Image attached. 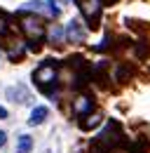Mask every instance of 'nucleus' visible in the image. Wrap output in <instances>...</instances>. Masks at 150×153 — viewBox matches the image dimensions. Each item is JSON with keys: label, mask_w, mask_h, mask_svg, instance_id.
<instances>
[{"label": "nucleus", "mask_w": 150, "mask_h": 153, "mask_svg": "<svg viewBox=\"0 0 150 153\" xmlns=\"http://www.w3.org/2000/svg\"><path fill=\"white\" fill-rule=\"evenodd\" d=\"M61 38H63V28L56 26L54 31H52V42H54V45H61Z\"/></svg>", "instance_id": "nucleus-12"}, {"label": "nucleus", "mask_w": 150, "mask_h": 153, "mask_svg": "<svg viewBox=\"0 0 150 153\" xmlns=\"http://www.w3.org/2000/svg\"><path fill=\"white\" fill-rule=\"evenodd\" d=\"M110 153H134V151H129V149H120V146H115V149H110Z\"/></svg>", "instance_id": "nucleus-16"}, {"label": "nucleus", "mask_w": 150, "mask_h": 153, "mask_svg": "<svg viewBox=\"0 0 150 153\" xmlns=\"http://www.w3.org/2000/svg\"><path fill=\"white\" fill-rule=\"evenodd\" d=\"M115 76H117V80H122V82H124V80H129V78H131V68H129V66H120Z\"/></svg>", "instance_id": "nucleus-11"}, {"label": "nucleus", "mask_w": 150, "mask_h": 153, "mask_svg": "<svg viewBox=\"0 0 150 153\" xmlns=\"http://www.w3.org/2000/svg\"><path fill=\"white\" fill-rule=\"evenodd\" d=\"M82 17L87 19L89 28H96L101 21V10H103V0H77Z\"/></svg>", "instance_id": "nucleus-3"}, {"label": "nucleus", "mask_w": 150, "mask_h": 153, "mask_svg": "<svg viewBox=\"0 0 150 153\" xmlns=\"http://www.w3.org/2000/svg\"><path fill=\"white\" fill-rule=\"evenodd\" d=\"M49 115V111H47V106H35L33 111H31V118H28V125H42L45 123V118Z\"/></svg>", "instance_id": "nucleus-7"}, {"label": "nucleus", "mask_w": 150, "mask_h": 153, "mask_svg": "<svg viewBox=\"0 0 150 153\" xmlns=\"http://www.w3.org/2000/svg\"><path fill=\"white\" fill-rule=\"evenodd\" d=\"M92 111H94V99L89 94H80L73 101V113L77 118H85V115H89Z\"/></svg>", "instance_id": "nucleus-4"}, {"label": "nucleus", "mask_w": 150, "mask_h": 153, "mask_svg": "<svg viewBox=\"0 0 150 153\" xmlns=\"http://www.w3.org/2000/svg\"><path fill=\"white\" fill-rule=\"evenodd\" d=\"M108 45H110V36H106V38H103V42H101V45H96L94 50H99V52H101V50H106Z\"/></svg>", "instance_id": "nucleus-15"}, {"label": "nucleus", "mask_w": 150, "mask_h": 153, "mask_svg": "<svg viewBox=\"0 0 150 153\" xmlns=\"http://www.w3.org/2000/svg\"><path fill=\"white\" fill-rule=\"evenodd\" d=\"M68 2H71V0H49V7L59 12V5H68Z\"/></svg>", "instance_id": "nucleus-14"}, {"label": "nucleus", "mask_w": 150, "mask_h": 153, "mask_svg": "<svg viewBox=\"0 0 150 153\" xmlns=\"http://www.w3.org/2000/svg\"><path fill=\"white\" fill-rule=\"evenodd\" d=\"M5 141H7V132H0V146H5Z\"/></svg>", "instance_id": "nucleus-17"}, {"label": "nucleus", "mask_w": 150, "mask_h": 153, "mask_svg": "<svg viewBox=\"0 0 150 153\" xmlns=\"http://www.w3.org/2000/svg\"><path fill=\"white\" fill-rule=\"evenodd\" d=\"M101 120H103L101 113H89V115H85V120H80V127L82 130H94L96 125H101Z\"/></svg>", "instance_id": "nucleus-8"}, {"label": "nucleus", "mask_w": 150, "mask_h": 153, "mask_svg": "<svg viewBox=\"0 0 150 153\" xmlns=\"http://www.w3.org/2000/svg\"><path fill=\"white\" fill-rule=\"evenodd\" d=\"M19 19H21V31L33 40V42H40L47 33V26H45V19L40 14H31V12H19Z\"/></svg>", "instance_id": "nucleus-2"}, {"label": "nucleus", "mask_w": 150, "mask_h": 153, "mask_svg": "<svg viewBox=\"0 0 150 153\" xmlns=\"http://www.w3.org/2000/svg\"><path fill=\"white\" fill-rule=\"evenodd\" d=\"M66 38H68V42H75V45H80V42H85V38H87V33H85V28H82V24L77 19L68 21V26H66Z\"/></svg>", "instance_id": "nucleus-5"}, {"label": "nucleus", "mask_w": 150, "mask_h": 153, "mask_svg": "<svg viewBox=\"0 0 150 153\" xmlns=\"http://www.w3.org/2000/svg\"><path fill=\"white\" fill-rule=\"evenodd\" d=\"M0 120H7V108L0 106Z\"/></svg>", "instance_id": "nucleus-18"}, {"label": "nucleus", "mask_w": 150, "mask_h": 153, "mask_svg": "<svg viewBox=\"0 0 150 153\" xmlns=\"http://www.w3.org/2000/svg\"><path fill=\"white\" fill-rule=\"evenodd\" d=\"M112 2H117V0H103V5H112Z\"/></svg>", "instance_id": "nucleus-19"}, {"label": "nucleus", "mask_w": 150, "mask_h": 153, "mask_svg": "<svg viewBox=\"0 0 150 153\" xmlns=\"http://www.w3.org/2000/svg\"><path fill=\"white\" fill-rule=\"evenodd\" d=\"M33 80L35 85L40 87V92L54 97L56 94V87H59V76H56V66L52 64V59H47L42 66H38L33 71Z\"/></svg>", "instance_id": "nucleus-1"}, {"label": "nucleus", "mask_w": 150, "mask_h": 153, "mask_svg": "<svg viewBox=\"0 0 150 153\" xmlns=\"http://www.w3.org/2000/svg\"><path fill=\"white\" fill-rule=\"evenodd\" d=\"M33 149V139L28 137V134H24V137H19V144H17V153H31Z\"/></svg>", "instance_id": "nucleus-9"}, {"label": "nucleus", "mask_w": 150, "mask_h": 153, "mask_svg": "<svg viewBox=\"0 0 150 153\" xmlns=\"http://www.w3.org/2000/svg\"><path fill=\"white\" fill-rule=\"evenodd\" d=\"M7 97H12V99H14V101H19V104H26V101H31V92H28L24 85L10 87V90H7Z\"/></svg>", "instance_id": "nucleus-6"}, {"label": "nucleus", "mask_w": 150, "mask_h": 153, "mask_svg": "<svg viewBox=\"0 0 150 153\" xmlns=\"http://www.w3.org/2000/svg\"><path fill=\"white\" fill-rule=\"evenodd\" d=\"M148 52H150V45L146 42V40H141V42L136 45V54H138L141 59H146V57H148Z\"/></svg>", "instance_id": "nucleus-10"}, {"label": "nucleus", "mask_w": 150, "mask_h": 153, "mask_svg": "<svg viewBox=\"0 0 150 153\" xmlns=\"http://www.w3.org/2000/svg\"><path fill=\"white\" fill-rule=\"evenodd\" d=\"M7 26H10V24H7V14H5V12H0V36L7 31Z\"/></svg>", "instance_id": "nucleus-13"}]
</instances>
